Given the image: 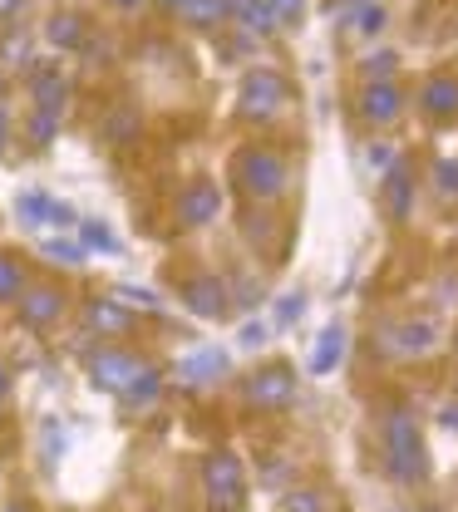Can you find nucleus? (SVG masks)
Here are the masks:
<instances>
[{
	"mask_svg": "<svg viewBox=\"0 0 458 512\" xmlns=\"http://www.w3.org/2000/svg\"><path fill=\"white\" fill-rule=\"evenodd\" d=\"M5 394H10V365L0 360V399H5Z\"/></svg>",
	"mask_w": 458,
	"mask_h": 512,
	"instance_id": "obj_42",
	"label": "nucleus"
},
{
	"mask_svg": "<svg viewBox=\"0 0 458 512\" xmlns=\"http://www.w3.org/2000/svg\"><path fill=\"white\" fill-rule=\"evenodd\" d=\"M158 5H163V10H168V15H183V10H188V5H193V0H158Z\"/></svg>",
	"mask_w": 458,
	"mask_h": 512,
	"instance_id": "obj_40",
	"label": "nucleus"
},
{
	"mask_svg": "<svg viewBox=\"0 0 458 512\" xmlns=\"http://www.w3.org/2000/svg\"><path fill=\"white\" fill-rule=\"evenodd\" d=\"M360 5H370V0H330V15H340V20H345V15H355Z\"/></svg>",
	"mask_w": 458,
	"mask_h": 512,
	"instance_id": "obj_38",
	"label": "nucleus"
},
{
	"mask_svg": "<svg viewBox=\"0 0 458 512\" xmlns=\"http://www.w3.org/2000/svg\"><path fill=\"white\" fill-rule=\"evenodd\" d=\"M50 202H55V197H45V192H25V197L15 202V212H20V222L40 227V222H50Z\"/></svg>",
	"mask_w": 458,
	"mask_h": 512,
	"instance_id": "obj_25",
	"label": "nucleus"
},
{
	"mask_svg": "<svg viewBox=\"0 0 458 512\" xmlns=\"http://www.w3.org/2000/svg\"><path fill=\"white\" fill-rule=\"evenodd\" d=\"M25 291V266L10 252H0V301H15Z\"/></svg>",
	"mask_w": 458,
	"mask_h": 512,
	"instance_id": "obj_21",
	"label": "nucleus"
},
{
	"mask_svg": "<svg viewBox=\"0 0 458 512\" xmlns=\"http://www.w3.org/2000/svg\"><path fill=\"white\" fill-rule=\"evenodd\" d=\"M45 40H50L55 50H79V45L89 40V20H84L79 10H60V15H50Z\"/></svg>",
	"mask_w": 458,
	"mask_h": 512,
	"instance_id": "obj_15",
	"label": "nucleus"
},
{
	"mask_svg": "<svg viewBox=\"0 0 458 512\" xmlns=\"http://www.w3.org/2000/svg\"><path fill=\"white\" fill-rule=\"evenodd\" d=\"M444 424H449V429H458V404H444Z\"/></svg>",
	"mask_w": 458,
	"mask_h": 512,
	"instance_id": "obj_43",
	"label": "nucleus"
},
{
	"mask_svg": "<svg viewBox=\"0 0 458 512\" xmlns=\"http://www.w3.org/2000/svg\"><path fill=\"white\" fill-rule=\"evenodd\" d=\"M25 10V0H0V20H15Z\"/></svg>",
	"mask_w": 458,
	"mask_h": 512,
	"instance_id": "obj_39",
	"label": "nucleus"
},
{
	"mask_svg": "<svg viewBox=\"0 0 458 512\" xmlns=\"http://www.w3.org/2000/svg\"><path fill=\"white\" fill-rule=\"evenodd\" d=\"M84 325H89V335H124V330L133 325V311L129 306H119L114 296H89Z\"/></svg>",
	"mask_w": 458,
	"mask_h": 512,
	"instance_id": "obj_12",
	"label": "nucleus"
},
{
	"mask_svg": "<svg viewBox=\"0 0 458 512\" xmlns=\"http://www.w3.org/2000/svg\"><path fill=\"white\" fill-rule=\"evenodd\" d=\"M365 163L385 178L390 168H399V153H394V143H370V148H365Z\"/></svg>",
	"mask_w": 458,
	"mask_h": 512,
	"instance_id": "obj_30",
	"label": "nucleus"
},
{
	"mask_svg": "<svg viewBox=\"0 0 458 512\" xmlns=\"http://www.w3.org/2000/svg\"><path fill=\"white\" fill-rule=\"evenodd\" d=\"M399 114H404V94H399L394 79H370L360 89V119L370 128H390Z\"/></svg>",
	"mask_w": 458,
	"mask_h": 512,
	"instance_id": "obj_6",
	"label": "nucleus"
},
{
	"mask_svg": "<svg viewBox=\"0 0 458 512\" xmlns=\"http://www.w3.org/2000/svg\"><path fill=\"white\" fill-rule=\"evenodd\" d=\"M50 222H55V227H74L79 217H74V207H69V202H50Z\"/></svg>",
	"mask_w": 458,
	"mask_h": 512,
	"instance_id": "obj_36",
	"label": "nucleus"
},
{
	"mask_svg": "<svg viewBox=\"0 0 458 512\" xmlns=\"http://www.w3.org/2000/svg\"><path fill=\"white\" fill-rule=\"evenodd\" d=\"M158 389H163V370L143 365V375H138V380H133L129 389L119 394V399H124L129 409H143V404H153V399H158Z\"/></svg>",
	"mask_w": 458,
	"mask_h": 512,
	"instance_id": "obj_19",
	"label": "nucleus"
},
{
	"mask_svg": "<svg viewBox=\"0 0 458 512\" xmlns=\"http://www.w3.org/2000/svg\"><path fill=\"white\" fill-rule=\"evenodd\" d=\"M434 183H439V192H444V197H454V192H458V163H449V158H444V163L434 168Z\"/></svg>",
	"mask_w": 458,
	"mask_h": 512,
	"instance_id": "obj_34",
	"label": "nucleus"
},
{
	"mask_svg": "<svg viewBox=\"0 0 458 512\" xmlns=\"http://www.w3.org/2000/svg\"><path fill=\"white\" fill-rule=\"evenodd\" d=\"M114 301H119V306H129V311H163V301H158L148 286H119V291H114Z\"/></svg>",
	"mask_w": 458,
	"mask_h": 512,
	"instance_id": "obj_27",
	"label": "nucleus"
},
{
	"mask_svg": "<svg viewBox=\"0 0 458 512\" xmlns=\"http://www.w3.org/2000/svg\"><path fill=\"white\" fill-rule=\"evenodd\" d=\"M183 301H188L193 316L222 320L227 316V281H222V276H188V281H183Z\"/></svg>",
	"mask_w": 458,
	"mask_h": 512,
	"instance_id": "obj_9",
	"label": "nucleus"
},
{
	"mask_svg": "<svg viewBox=\"0 0 458 512\" xmlns=\"http://www.w3.org/2000/svg\"><path fill=\"white\" fill-rule=\"evenodd\" d=\"M5 138H10V119H5V109H0V148H5Z\"/></svg>",
	"mask_w": 458,
	"mask_h": 512,
	"instance_id": "obj_44",
	"label": "nucleus"
},
{
	"mask_svg": "<svg viewBox=\"0 0 458 512\" xmlns=\"http://www.w3.org/2000/svg\"><path fill=\"white\" fill-rule=\"evenodd\" d=\"M380 345H385L390 355H419V350H429V345H434V325H429V320H404V325H385Z\"/></svg>",
	"mask_w": 458,
	"mask_h": 512,
	"instance_id": "obj_13",
	"label": "nucleus"
},
{
	"mask_svg": "<svg viewBox=\"0 0 458 512\" xmlns=\"http://www.w3.org/2000/svg\"><path fill=\"white\" fill-rule=\"evenodd\" d=\"M237 183L252 192V197H281V192L291 188V168H286V158L281 153H271V148H247V153H237Z\"/></svg>",
	"mask_w": 458,
	"mask_h": 512,
	"instance_id": "obj_3",
	"label": "nucleus"
},
{
	"mask_svg": "<svg viewBox=\"0 0 458 512\" xmlns=\"http://www.w3.org/2000/svg\"><path fill=\"white\" fill-rule=\"evenodd\" d=\"M419 104H424V114H434V119H454L458 114V79L454 74H434V79L419 89Z\"/></svg>",
	"mask_w": 458,
	"mask_h": 512,
	"instance_id": "obj_14",
	"label": "nucleus"
},
{
	"mask_svg": "<svg viewBox=\"0 0 458 512\" xmlns=\"http://www.w3.org/2000/svg\"><path fill=\"white\" fill-rule=\"evenodd\" d=\"M301 316H306V296H281V301H276V320H281V325H296Z\"/></svg>",
	"mask_w": 458,
	"mask_h": 512,
	"instance_id": "obj_33",
	"label": "nucleus"
},
{
	"mask_svg": "<svg viewBox=\"0 0 458 512\" xmlns=\"http://www.w3.org/2000/svg\"><path fill=\"white\" fill-rule=\"evenodd\" d=\"M138 375H143V360L129 355V350H99L89 360V380L99 384V389H109V394H124Z\"/></svg>",
	"mask_w": 458,
	"mask_h": 512,
	"instance_id": "obj_5",
	"label": "nucleus"
},
{
	"mask_svg": "<svg viewBox=\"0 0 458 512\" xmlns=\"http://www.w3.org/2000/svg\"><path fill=\"white\" fill-rule=\"evenodd\" d=\"M109 5H114V10H143L148 0H109Z\"/></svg>",
	"mask_w": 458,
	"mask_h": 512,
	"instance_id": "obj_41",
	"label": "nucleus"
},
{
	"mask_svg": "<svg viewBox=\"0 0 458 512\" xmlns=\"http://www.w3.org/2000/svg\"><path fill=\"white\" fill-rule=\"evenodd\" d=\"M217 212H222V192H217V183H207V178L188 183L183 197H178V217H183L188 227H207Z\"/></svg>",
	"mask_w": 458,
	"mask_h": 512,
	"instance_id": "obj_10",
	"label": "nucleus"
},
{
	"mask_svg": "<svg viewBox=\"0 0 458 512\" xmlns=\"http://www.w3.org/2000/svg\"><path fill=\"white\" fill-rule=\"evenodd\" d=\"M266 340V325L262 320H247V325H242V345H262Z\"/></svg>",
	"mask_w": 458,
	"mask_h": 512,
	"instance_id": "obj_37",
	"label": "nucleus"
},
{
	"mask_svg": "<svg viewBox=\"0 0 458 512\" xmlns=\"http://www.w3.org/2000/svg\"><path fill=\"white\" fill-rule=\"evenodd\" d=\"M345 25L360 30V35H380L385 30V5H360L355 15H345Z\"/></svg>",
	"mask_w": 458,
	"mask_h": 512,
	"instance_id": "obj_26",
	"label": "nucleus"
},
{
	"mask_svg": "<svg viewBox=\"0 0 458 512\" xmlns=\"http://www.w3.org/2000/svg\"><path fill=\"white\" fill-rule=\"evenodd\" d=\"M281 512H330V503H326L321 488H291L286 503H281Z\"/></svg>",
	"mask_w": 458,
	"mask_h": 512,
	"instance_id": "obj_24",
	"label": "nucleus"
},
{
	"mask_svg": "<svg viewBox=\"0 0 458 512\" xmlns=\"http://www.w3.org/2000/svg\"><path fill=\"white\" fill-rule=\"evenodd\" d=\"M79 237H84V242H79L84 252H89V247H94V252H119V237H114L104 222H94V217H89V222H79Z\"/></svg>",
	"mask_w": 458,
	"mask_h": 512,
	"instance_id": "obj_22",
	"label": "nucleus"
},
{
	"mask_svg": "<svg viewBox=\"0 0 458 512\" xmlns=\"http://www.w3.org/2000/svg\"><path fill=\"white\" fill-rule=\"evenodd\" d=\"M25 133H30V143H40V148H45V143H50V138L60 133V114H50V109H35Z\"/></svg>",
	"mask_w": 458,
	"mask_h": 512,
	"instance_id": "obj_28",
	"label": "nucleus"
},
{
	"mask_svg": "<svg viewBox=\"0 0 458 512\" xmlns=\"http://www.w3.org/2000/svg\"><path fill=\"white\" fill-rule=\"evenodd\" d=\"M202 488H207L212 512H242V493H247L242 458L237 453H207L202 458Z\"/></svg>",
	"mask_w": 458,
	"mask_h": 512,
	"instance_id": "obj_2",
	"label": "nucleus"
},
{
	"mask_svg": "<svg viewBox=\"0 0 458 512\" xmlns=\"http://www.w3.org/2000/svg\"><path fill=\"white\" fill-rule=\"evenodd\" d=\"M380 188H385V207H390L394 222H404L409 217V197H414V178L404 173V168H390L385 178H380Z\"/></svg>",
	"mask_w": 458,
	"mask_h": 512,
	"instance_id": "obj_17",
	"label": "nucleus"
},
{
	"mask_svg": "<svg viewBox=\"0 0 458 512\" xmlns=\"http://www.w3.org/2000/svg\"><path fill=\"white\" fill-rule=\"evenodd\" d=\"M0 512H30V508L25 503H10V508H0Z\"/></svg>",
	"mask_w": 458,
	"mask_h": 512,
	"instance_id": "obj_45",
	"label": "nucleus"
},
{
	"mask_svg": "<svg viewBox=\"0 0 458 512\" xmlns=\"http://www.w3.org/2000/svg\"><path fill=\"white\" fill-rule=\"evenodd\" d=\"M45 256L60 261V266H79V261H84V247H79V242H65V237H55V242H45Z\"/></svg>",
	"mask_w": 458,
	"mask_h": 512,
	"instance_id": "obj_31",
	"label": "nucleus"
},
{
	"mask_svg": "<svg viewBox=\"0 0 458 512\" xmlns=\"http://www.w3.org/2000/svg\"><path fill=\"white\" fill-rule=\"evenodd\" d=\"M340 355H345V330H340V325H326V330H321V345H316V355H311V375H330V370L340 365Z\"/></svg>",
	"mask_w": 458,
	"mask_h": 512,
	"instance_id": "obj_18",
	"label": "nucleus"
},
{
	"mask_svg": "<svg viewBox=\"0 0 458 512\" xmlns=\"http://www.w3.org/2000/svg\"><path fill=\"white\" fill-rule=\"evenodd\" d=\"M424 512H444V508H424Z\"/></svg>",
	"mask_w": 458,
	"mask_h": 512,
	"instance_id": "obj_46",
	"label": "nucleus"
},
{
	"mask_svg": "<svg viewBox=\"0 0 458 512\" xmlns=\"http://www.w3.org/2000/svg\"><path fill=\"white\" fill-rule=\"evenodd\" d=\"M394 64H399V55H394V50H380V55H365L360 74H365V84H370V79H394Z\"/></svg>",
	"mask_w": 458,
	"mask_h": 512,
	"instance_id": "obj_29",
	"label": "nucleus"
},
{
	"mask_svg": "<svg viewBox=\"0 0 458 512\" xmlns=\"http://www.w3.org/2000/svg\"><path fill=\"white\" fill-rule=\"evenodd\" d=\"M385 468L394 483H419L424 478V439L409 409H390L385 414Z\"/></svg>",
	"mask_w": 458,
	"mask_h": 512,
	"instance_id": "obj_1",
	"label": "nucleus"
},
{
	"mask_svg": "<svg viewBox=\"0 0 458 512\" xmlns=\"http://www.w3.org/2000/svg\"><path fill=\"white\" fill-rule=\"evenodd\" d=\"M20 325L25 330H45L65 316V291L60 286H35V291H20Z\"/></svg>",
	"mask_w": 458,
	"mask_h": 512,
	"instance_id": "obj_8",
	"label": "nucleus"
},
{
	"mask_svg": "<svg viewBox=\"0 0 458 512\" xmlns=\"http://www.w3.org/2000/svg\"><path fill=\"white\" fill-rule=\"evenodd\" d=\"M291 394H296V375H291L286 365H266V370H257V375L247 380V404H262V409L291 404Z\"/></svg>",
	"mask_w": 458,
	"mask_h": 512,
	"instance_id": "obj_7",
	"label": "nucleus"
},
{
	"mask_svg": "<svg viewBox=\"0 0 458 512\" xmlns=\"http://www.w3.org/2000/svg\"><path fill=\"white\" fill-rule=\"evenodd\" d=\"M30 99H35V109H50V114H60L69 99V79L60 64H35L30 69Z\"/></svg>",
	"mask_w": 458,
	"mask_h": 512,
	"instance_id": "obj_11",
	"label": "nucleus"
},
{
	"mask_svg": "<svg viewBox=\"0 0 458 512\" xmlns=\"http://www.w3.org/2000/svg\"><path fill=\"white\" fill-rule=\"evenodd\" d=\"M183 20H188L193 30H217V25H227V5H222V0H193V5L183 10Z\"/></svg>",
	"mask_w": 458,
	"mask_h": 512,
	"instance_id": "obj_20",
	"label": "nucleus"
},
{
	"mask_svg": "<svg viewBox=\"0 0 458 512\" xmlns=\"http://www.w3.org/2000/svg\"><path fill=\"white\" fill-rule=\"evenodd\" d=\"M138 128V114H129V109H119L109 124H104V138H114V143H129V133Z\"/></svg>",
	"mask_w": 458,
	"mask_h": 512,
	"instance_id": "obj_32",
	"label": "nucleus"
},
{
	"mask_svg": "<svg viewBox=\"0 0 458 512\" xmlns=\"http://www.w3.org/2000/svg\"><path fill=\"white\" fill-rule=\"evenodd\" d=\"M286 99H291V89H286V79L281 74H271V69H252L247 79H242V119H252V124H266V119H276L281 109H286Z\"/></svg>",
	"mask_w": 458,
	"mask_h": 512,
	"instance_id": "obj_4",
	"label": "nucleus"
},
{
	"mask_svg": "<svg viewBox=\"0 0 458 512\" xmlns=\"http://www.w3.org/2000/svg\"><path fill=\"white\" fill-rule=\"evenodd\" d=\"M0 64L5 69H30V35H20V30L5 35L0 40Z\"/></svg>",
	"mask_w": 458,
	"mask_h": 512,
	"instance_id": "obj_23",
	"label": "nucleus"
},
{
	"mask_svg": "<svg viewBox=\"0 0 458 512\" xmlns=\"http://www.w3.org/2000/svg\"><path fill=\"white\" fill-rule=\"evenodd\" d=\"M271 10L281 15V25H301V15H306V0H271Z\"/></svg>",
	"mask_w": 458,
	"mask_h": 512,
	"instance_id": "obj_35",
	"label": "nucleus"
},
{
	"mask_svg": "<svg viewBox=\"0 0 458 512\" xmlns=\"http://www.w3.org/2000/svg\"><path fill=\"white\" fill-rule=\"evenodd\" d=\"M178 375L188 384H212L227 375V355L222 350H197V355H188L183 365H178Z\"/></svg>",
	"mask_w": 458,
	"mask_h": 512,
	"instance_id": "obj_16",
	"label": "nucleus"
}]
</instances>
